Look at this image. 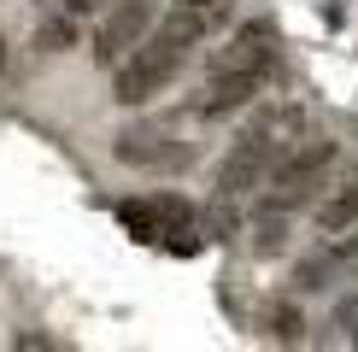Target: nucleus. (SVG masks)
<instances>
[{
  "label": "nucleus",
  "mask_w": 358,
  "mask_h": 352,
  "mask_svg": "<svg viewBox=\"0 0 358 352\" xmlns=\"http://www.w3.org/2000/svg\"><path fill=\"white\" fill-rule=\"evenodd\" d=\"M147 29H153V0H112L106 18H100V29H94V59L112 71Z\"/></svg>",
  "instance_id": "423d86ee"
},
{
  "label": "nucleus",
  "mask_w": 358,
  "mask_h": 352,
  "mask_svg": "<svg viewBox=\"0 0 358 352\" xmlns=\"http://www.w3.org/2000/svg\"><path fill=\"white\" fill-rule=\"evenodd\" d=\"M0 59H6V41H0Z\"/></svg>",
  "instance_id": "ddd939ff"
},
{
  "label": "nucleus",
  "mask_w": 358,
  "mask_h": 352,
  "mask_svg": "<svg viewBox=\"0 0 358 352\" xmlns=\"http://www.w3.org/2000/svg\"><path fill=\"white\" fill-rule=\"evenodd\" d=\"M300 135V106H264L252 124L235 135V147L217 165V200H252V188L264 182V170L276 165V153Z\"/></svg>",
  "instance_id": "f03ea898"
},
{
  "label": "nucleus",
  "mask_w": 358,
  "mask_h": 352,
  "mask_svg": "<svg viewBox=\"0 0 358 352\" xmlns=\"http://www.w3.org/2000/svg\"><path fill=\"white\" fill-rule=\"evenodd\" d=\"M282 59V36L271 18H247L229 29V41L223 47H212V59H206V71H247V77H271Z\"/></svg>",
  "instance_id": "20e7f679"
},
{
  "label": "nucleus",
  "mask_w": 358,
  "mask_h": 352,
  "mask_svg": "<svg viewBox=\"0 0 358 352\" xmlns=\"http://www.w3.org/2000/svg\"><path fill=\"white\" fill-rule=\"evenodd\" d=\"M335 329H341V341L358 346V288H347V293L335 300Z\"/></svg>",
  "instance_id": "f8f14e48"
},
{
  "label": "nucleus",
  "mask_w": 358,
  "mask_h": 352,
  "mask_svg": "<svg viewBox=\"0 0 358 352\" xmlns=\"http://www.w3.org/2000/svg\"><path fill=\"white\" fill-rule=\"evenodd\" d=\"M182 65H188L182 41H171L165 29H147L136 47L112 65V100L117 106H147V100H159L176 77H182Z\"/></svg>",
  "instance_id": "7ed1b4c3"
},
{
  "label": "nucleus",
  "mask_w": 358,
  "mask_h": 352,
  "mask_svg": "<svg viewBox=\"0 0 358 352\" xmlns=\"http://www.w3.org/2000/svg\"><path fill=\"white\" fill-rule=\"evenodd\" d=\"M271 341H282V346L306 341V317L294 311V305H276V311H271Z\"/></svg>",
  "instance_id": "9b49d317"
},
{
  "label": "nucleus",
  "mask_w": 358,
  "mask_h": 352,
  "mask_svg": "<svg viewBox=\"0 0 358 352\" xmlns=\"http://www.w3.org/2000/svg\"><path fill=\"white\" fill-rule=\"evenodd\" d=\"M259 94H264V77H247V71H206V77L194 82V94H188V112L194 117H229V112L252 106Z\"/></svg>",
  "instance_id": "0eeeda50"
},
{
  "label": "nucleus",
  "mask_w": 358,
  "mask_h": 352,
  "mask_svg": "<svg viewBox=\"0 0 358 352\" xmlns=\"http://www.w3.org/2000/svg\"><path fill=\"white\" fill-rule=\"evenodd\" d=\"M112 153H117V165H129V170H182L188 165V147L165 135V129H153V124H129L124 135L112 141Z\"/></svg>",
  "instance_id": "6e6552de"
},
{
  "label": "nucleus",
  "mask_w": 358,
  "mask_h": 352,
  "mask_svg": "<svg viewBox=\"0 0 358 352\" xmlns=\"http://www.w3.org/2000/svg\"><path fill=\"white\" fill-rule=\"evenodd\" d=\"M229 18H235V0H171L165 18H159V29L194 53V47H206Z\"/></svg>",
  "instance_id": "1a4fd4ad"
},
{
  "label": "nucleus",
  "mask_w": 358,
  "mask_h": 352,
  "mask_svg": "<svg viewBox=\"0 0 358 352\" xmlns=\"http://www.w3.org/2000/svg\"><path fill=\"white\" fill-rule=\"evenodd\" d=\"M329 170H335V141L329 135H294L288 147L276 153V165L264 170V182L252 188V212H276V217H300L311 200L329 188Z\"/></svg>",
  "instance_id": "f257e3e1"
},
{
  "label": "nucleus",
  "mask_w": 358,
  "mask_h": 352,
  "mask_svg": "<svg viewBox=\"0 0 358 352\" xmlns=\"http://www.w3.org/2000/svg\"><path fill=\"white\" fill-rule=\"evenodd\" d=\"M311 205H317V247L335 264H347L358 253V182L329 188V194H317Z\"/></svg>",
  "instance_id": "39448f33"
},
{
  "label": "nucleus",
  "mask_w": 358,
  "mask_h": 352,
  "mask_svg": "<svg viewBox=\"0 0 358 352\" xmlns=\"http://www.w3.org/2000/svg\"><path fill=\"white\" fill-rule=\"evenodd\" d=\"M71 47H77V18H71V12L41 18V29H36V53H71Z\"/></svg>",
  "instance_id": "9d476101"
}]
</instances>
